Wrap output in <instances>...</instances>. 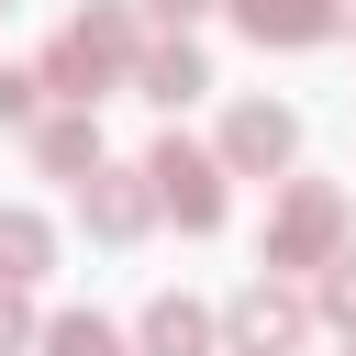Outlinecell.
Returning <instances> with one entry per match:
<instances>
[{
    "label": "cell",
    "instance_id": "cell-1",
    "mask_svg": "<svg viewBox=\"0 0 356 356\" xmlns=\"http://www.w3.org/2000/svg\"><path fill=\"white\" fill-rule=\"evenodd\" d=\"M122 56H134V33L100 11V22H67L56 33V56H44V89H67V100H89L100 78H122Z\"/></svg>",
    "mask_w": 356,
    "mask_h": 356
},
{
    "label": "cell",
    "instance_id": "cell-2",
    "mask_svg": "<svg viewBox=\"0 0 356 356\" xmlns=\"http://www.w3.org/2000/svg\"><path fill=\"white\" fill-rule=\"evenodd\" d=\"M145 178H156V200H167L189 234H211V222H222V167H211L200 145H156V167H145Z\"/></svg>",
    "mask_w": 356,
    "mask_h": 356
},
{
    "label": "cell",
    "instance_id": "cell-3",
    "mask_svg": "<svg viewBox=\"0 0 356 356\" xmlns=\"http://www.w3.org/2000/svg\"><path fill=\"white\" fill-rule=\"evenodd\" d=\"M222 334H234V356H289V345H300V300H278V289H245Z\"/></svg>",
    "mask_w": 356,
    "mask_h": 356
},
{
    "label": "cell",
    "instance_id": "cell-4",
    "mask_svg": "<svg viewBox=\"0 0 356 356\" xmlns=\"http://www.w3.org/2000/svg\"><path fill=\"white\" fill-rule=\"evenodd\" d=\"M234 22H245L256 44H323L345 11H334V0H234Z\"/></svg>",
    "mask_w": 356,
    "mask_h": 356
},
{
    "label": "cell",
    "instance_id": "cell-5",
    "mask_svg": "<svg viewBox=\"0 0 356 356\" xmlns=\"http://www.w3.org/2000/svg\"><path fill=\"white\" fill-rule=\"evenodd\" d=\"M222 156H234V167H289V111L245 100V111L222 122Z\"/></svg>",
    "mask_w": 356,
    "mask_h": 356
},
{
    "label": "cell",
    "instance_id": "cell-6",
    "mask_svg": "<svg viewBox=\"0 0 356 356\" xmlns=\"http://www.w3.org/2000/svg\"><path fill=\"white\" fill-rule=\"evenodd\" d=\"M323 245H334V189H300V200L278 211L267 256H278V267H300V256H323Z\"/></svg>",
    "mask_w": 356,
    "mask_h": 356
},
{
    "label": "cell",
    "instance_id": "cell-7",
    "mask_svg": "<svg viewBox=\"0 0 356 356\" xmlns=\"http://www.w3.org/2000/svg\"><path fill=\"white\" fill-rule=\"evenodd\" d=\"M200 345H211V312H189V300L145 312V356H200Z\"/></svg>",
    "mask_w": 356,
    "mask_h": 356
},
{
    "label": "cell",
    "instance_id": "cell-8",
    "mask_svg": "<svg viewBox=\"0 0 356 356\" xmlns=\"http://www.w3.org/2000/svg\"><path fill=\"white\" fill-rule=\"evenodd\" d=\"M145 89H156V100H189V89H211V78H200L189 44H156V56H145Z\"/></svg>",
    "mask_w": 356,
    "mask_h": 356
},
{
    "label": "cell",
    "instance_id": "cell-9",
    "mask_svg": "<svg viewBox=\"0 0 356 356\" xmlns=\"http://www.w3.org/2000/svg\"><path fill=\"white\" fill-rule=\"evenodd\" d=\"M44 267V222L33 211H0V278H33Z\"/></svg>",
    "mask_w": 356,
    "mask_h": 356
},
{
    "label": "cell",
    "instance_id": "cell-10",
    "mask_svg": "<svg viewBox=\"0 0 356 356\" xmlns=\"http://www.w3.org/2000/svg\"><path fill=\"white\" fill-rule=\"evenodd\" d=\"M33 156H44V167H100V134H89V122H44Z\"/></svg>",
    "mask_w": 356,
    "mask_h": 356
},
{
    "label": "cell",
    "instance_id": "cell-11",
    "mask_svg": "<svg viewBox=\"0 0 356 356\" xmlns=\"http://www.w3.org/2000/svg\"><path fill=\"white\" fill-rule=\"evenodd\" d=\"M89 222H100V234H134V222H145V189H134V178H100V189H89Z\"/></svg>",
    "mask_w": 356,
    "mask_h": 356
},
{
    "label": "cell",
    "instance_id": "cell-12",
    "mask_svg": "<svg viewBox=\"0 0 356 356\" xmlns=\"http://www.w3.org/2000/svg\"><path fill=\"white\" fill-rule=\"evenodd\" d=\"M44 345H56V356H122V334H111V323H89V312H67Z\"/></svg>",
    "mask_w": 356,
    "mask_h": 356
},
{
    "label": "cell",
    "instance_id": "cell-13",
    "mask_svg": "<svg viewBox=\"0 0 356 356\" xmlns=\"http://www.w3.org/2000/svg\"><path fill=\"white\" fill-rule=\"evenodd\" d=\"M323 300H334V323H356V256H334V289Z\"/></svg>",
    "mask_w": 356,
    "mask_h": 356
},
{
    "label": "cell",
    "instance_id": "cell-14",
    "mask_svg": "<svg viewBox=\"0 0 356 356\" xmlns=\"http://www.w3.org/2000/svg\"><path fill=\"white\" fill-rule=\"evenodd\" d=\"M22 334H33V323H22V300H11V289H0V356H11V345H22Z\"/></svg>",
    "mask_w": 356,
    "mask_h": 356
},
{
    "label": "cell",
    "instance_id": "cell-15",
    "mask_svg": "<svg viewBox=\"0 0 356 356\" xmlns=\"http://www.w3.org/2000/svg\"><path fill=\"white\" fill-rule=\"evenodd\" d=\"M0 111L22 122V111H33V78H0Z\"/></svg>",
    "mask_w": 356,
    "mask_h": 356
},
{
    "label": "cell",
    "instance_id": "cell-16",
    "mask_svg": "<svg viewBox=\"0 0 356 356\" xmlns=\"http://www.w3.org/2000/svg\"><path fill=\"white\" fill-rule=\"evenodd\" d=\"M145 11H156V22H189V11H211V0H145Z\"/></svg>",
    "mask_w": 356,
    "mask_h": 356
}]
</instances>
